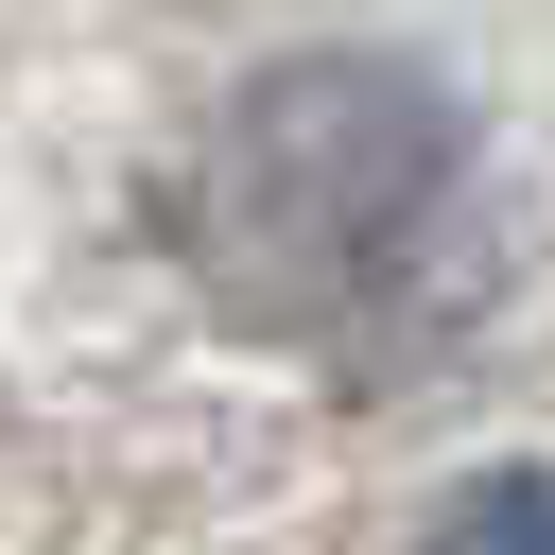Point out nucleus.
Wrapping results in <instances>:
<instances>
[{
  "label": "nucleus",
  "instance_id": "f257e3e1",
  "mask_svg": "<svg viewBox=\"0 0 555 555\" xmlns=\"http://www.w3.org/2000/svg\"><path fill=\"white\" fill-rule=\"evenodd\" d=\"M173 260L243 347L312 382H434L520 278V191L434 69L295 52L191 121Z\"/></svg>",
  "mask_w": 555,
  "mask_h": 555
},
{
  "label": "nucleus",
  "instance_id": "f03ea898",
  "mask_svg": "<svg viewBox=\"0 0 555 555\" xmlns=\"http://www.w3.org/2000/svg\"><path fill=\"white\" fill-rule=\"evenodd\" d=\"M434 555H555V468H503V486H468Z\"/></svg>",
  "mask_w": 555,
  "mask_h": 555
}]
</instances>
